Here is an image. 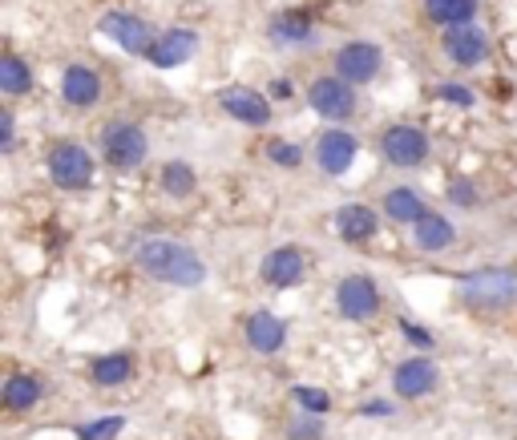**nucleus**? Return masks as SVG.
I'll use <instances>...</instances> for the list:
<instances>
[{
    "mask_svg": "<svg viewBox=\"0 0 517 440\" xmlns=\"http://www.w3.org/2000/svg\"><path fill=\"white\" fill-rule=\"evenodd\" d=\"M138 267L162 283H174V287H198L206 279V267L202 259L182 247V243H170V239H146L138 247Z\"/></svg>",
    "mask_w": 517,
    "mask_h": 440,
    "instance_id": "obj_1",
    "label": "nucleus"
},
{
    "mask_svg": "<svg viewBox=\"0 0 517 440\" xmlns=\"http://www.w3.org/2000/svg\"><path fill=\"white\" fill-rule=\"evenodd\" d=\"M461 295L473 307H513L517 303V275L505 267L493 271H469L461 279Z\"/></svg>",
    "mask_w": 517,
    "mask_h": 440,
    "instance_id": "obj_2",
    "label": "nucleus"
},
{
    "mask_svg": "<svg viewBox=\"0 0 517 440\" xmlns=\"http://www.w3.org/2000/svg\"><path fill=\"white\" fill-rule=\"evenodd\" d=\"M307 101L320 118H332V122H344L352 109H356V93L344 77H320L312 89H307Z\"/></svg>",
    "mask_w": 517,
    "mask_h": 440,
    "instance_id": "obj_3",
    "label": "nucleus"
},
{
    "mask_svg": "<svg viewBox=\"0 0 517 440\" xmlns=\"http://www.w3.org/2000/svg\"><path fill=\"white\" fill-rule=\"evenodd\" d=\"M101 154L114 170H134L146 158V134L138 126H110L101 138Z\"/></svg>",
    "mask_w": 517,
    "mask_h": 440,
    "instance_id": "obj_4",
    "label": "nucleus"
},
{
    "mask_svg": "<svg viewBox=\"0 0 517 440\" xmlns=\"http://www.w3.org/2000/svg\"><path fill=\"white\" fill-rule=\"evenodd\" d=\"M49 174H53V182H57V186L77 190V186H85V182H89V174H93V158H89L81 146L61 142V146L49 154Z\"/></svg>",
    "mask_w": 517,
    "mask_h": 440,
    "instance_id": "obj_5",
    "label": "nucleus"
},
{
    "mask_svg": "<svg viewBox=\"0 0 517 440\" xmlns=\"http://www.w3.org/2000/svg\"><path fill=\"white\" fill-rule=\"evenodd\" d=\"M336 303H340V315L344 319H372L376 311H380V295H376V287H372V279H364V275H348L344 283H340V291H336Z\"/></svg>",
    "mask_w": 517,
    "mask_h": 440,
    "instance_id": "obj_6",
    "label": "nucleus"
},
{
    "mask_svg": "<svg viewBox=\"0 0 517 440\" xmlns=\"http://www.w3.org/2000/svg\"><path fill=\"white\" fill-rule=\"evenodd\" d=\"M384 158L392 166H421L429 158V138L412 126H392L384 134Z\"/></svg>",
    "mask_w": 517,
    "mask_h": 440,
    "instance_id": "obj_7",
    "label": "nucleus"
},
{
    "mask_svg": "<svg viewBox=\"0 0 517 440\" xmlns=\"http://www.w3.org/2000/svg\"><path fill=\"white\" fill-rule=\"evenodd\" d=\"M380 65H384V57H380V49L368 45V41H352V45H344V49L336 53V73H340L344 81H372V77L380 73Z\"/></svg>",
    "mask_w": 517,
    "mask_h": 440,
    "instance_id": "obj_8",
    "label": "nucleus"
},
{
    "mask_svg": "<svg viewBox=\"0 0 517 440\" xmlns=\"http://www.w3.org/2000/svg\"><path fill=\"white\" fill-rule=\"evenodd\" d=\"M97 29L106 33V37H114V41H118L122 49H130V53H150V45H154L146 21H138V17H130V13H110Z\"/></svg>",
    "mask_w": 517,
    "mask_h": 440,
    "instance_id": "obj_9",
    "label": "nucleus"
},
{
    "mask_svg": "<svg viewBox=\"0 0 517 440\" xmlns=\"http://www.w3.org/2000/svg\"><path fill=\"white\" fill-rule=\"evenodd\" d=\"M194 49H198V37L190 33V29H170V33H162L154 45H150V61L158 65V69H174V65H182V61H190L194 57Z\"/></svg>",
    "mask_w": 517,
    "mask_h": 440,
    "instance_id": "obj_10",
    "label": "nucleus"
},
{
    "mask_svg": "<svg viewBox=\"0 0 517 440\" xmlns=\"http://www.w3.org/2000/svg\"><path fill=\"white\" fill-rule=\"evenodd\" d=\"M445 53H449L457 65H477V61H485V53H489V37H485L481 29H473V25H457V29L445 33Z\"/></svg>",
    "mask_w": 517,
    "mask_h": 440,
    "instance_id": "obj_11",
    "label": "nucleus"
},
{
    "mask_svg": "<svg viewBox=\"0 0 517 440\" xmlns=\"http://www.w3.org/2000/svg\"><path fill=\"white\" fill-rule=\"evenodd\" d=\"M316 158H320L324 174H344L356 162V138L344 134V130H328L320 138V146H316Z\"/></svg>",
    "mask_w": 517,
    "mask_h": 440,
    "instance_id": "obj_12",
    "label": "nucleus"
},
{
    "mask_svg": "<svg viewBox=\"0 0 517 440\" xmlns=\"http://www.w3.org/2000/svg\"><path fill=\"white\" fill-rule=\"evenodd\" d=\"M223 109H227L231 118L247 122V126H267L271 122V105L255 89H227L223 93Z\"/></svg>",
    "mask_w": 517,
    "mask_h": 440,
    "instance_id": "obj_13",
    "label": "nucleus"
},
{
    "mask_svg": "<svg viewBox=\"0 0 517 440\" xmlns=\"http://www.w3.org/2000/svg\"><path fill=\"white\" fill-rule=\"evenodd\" d=\"M61 97H65L69 105L85 109V105H93V101L101 97V77H97L93 69H85V65H69L65 77H61Z\"/></svg>",
    "mask_w": 517,
    "mask_h": 440,
    "instance_id": "obj_14",
    "label": "nucleus"
},
{
    "mask_svg": "<svg viewBox=\"0 0 517 440\" xmlns=\"http://www.w3.org/2000/svg\"><path fill=\"white\" fill-rule=\"evenodd\" d=\"M263 279L271 287H295L303 279V255L295 247H279L263 259Z\"/></svg>",
    "mask_w": 517,
    "mask_h": 440,
    "instance_id": "obj_15",
    "label": "nucleus"
},
{
    "mask_svg": "<svg viewBox=\"0 0 517 440\" xmlns=\"http://www.w3.org/2000/svg\"><path fill=\"white\" fill-rule=\"evenodd\" d=\"M433 384H437L433 360H408V364L396 368V392L400 396H425V392H433Z\"/></svg>",
    "mask_w": 517,
    "mask_h": 440,
    "instance_id": "obj_16",
    "label": "nucleus"
},
{
    "mask_svg": "<svg viewBox=\"0 0 517 440\" xmlns=\"http://www.w3.org/2000/svg\"><path fill=\"white\" fill-rule=\"evenodd\" d=\"M283 336H287V327H283V319H275L271 311L251 315V323H247V340H251L255 352H279V348H283Z\"/></svg>",
    "mask_w": 517,
    "mask_h": 440,
    "instance_id": "obj_17",
    "label": "nucleus"
},
{
    "mask_svg": "<svg viewBox=\"0 0 517 440\" xmlns=\"http://www.w3.org/2000/svg\"><path fill=\"white\" fill-rule=\"evenodd\" d=\"M336 223H340V235H344L348 243H364V239H372V235H376V214H372L368 206H360V202L344 206Z\"/></svg>",
    "mask_w": 517,
    "mask_h": 440,
    "instance_id": "obj_18",
    "label": "nucleus"
},
{
    "mask_svg": "<svg viewBox=\"0 0 517 440\" xmlns=\"http://www.w3.org/2000/svg\"><path fill=\"white\" fill-rule=\"evenodd\" d=\"M425 13L429 21L457 29V25H469V17L477 13V0H425Z\"/></svg>",
    "mask_w": 517,
    "mask_h": 440,
    "instance_id": "obj_19",
    "label": "nucleus"
},
{
    "mask_svg": "<svg viewBox=\"0 0 517 440\" xmlns=\"http://www.w3.org/2000/svg\"><path fill=\"white\" fill-rule=\"evenodd\" d=\"M453 243V223L441 214H425L417 223V247L421 251H445Z\"/></svg>",
    "mask_w": 517,
    "mask_h": 440,
    "instance_id": "obj_20",
    "label": "nucleus"
},
{
    "mask_svg": "<svg viewBox=\"0 0 517 440\" xmlns=\"http://www.w3.org/2000/svg\"><path fill=\"white\" fill-rule=\"evenodd\" d=\"M384 206H388V214L396 218V223H421V218H425V202H421V194H417V190H408V186L392 190V194L384 198Z\"/></svg>",
    "mask_w": 517,
    "mask_h": 440,
    "instance_id": "obj_21",
    "label": "nucleus"
},
{
    "mask_svg": "<svg viewBox=\"0 0 517 440\" xmlns=\"http://www.w3.org/2000/svg\"><path fill=\"white\" fill-rule=\"evenodd\" d=\"M37 400H41V380H33V376H9V384H5V404H9L13 412L33 408Z\"/></svg>",
    "mask_w": 517,
    "mask_h": 440,
    "instance_id": "obj_22",
    "label": "nucleus"
},
{
    "mask_svg": "<svg viewBox=\"0 0 517 440\" xmlns=\"http://www.w3.org/2000/svg\"><path fill=\"white\" fill-rule=\"evenodd\" d=\"M130 372H134V360L130 356H101V360H93V380L97 384H106V388H114V384H126L130 380Z\"/></svg>",
    "mask_w": 517,
    "mask_h": 440,
    "instance_id": "obj_23",
    "label": "nucleus"
},
{
    "mask_svg": "<svg viewBox=\"0 0 517 440\" xmlns=\"http://www.w3.org/2000/svg\"><path fill=\"white\" fill-rule=\"evenodd\" d=\"M271 37L279 45H303L307 37H312V21H307L303 13H283L275 25H271Z\"/></svg>",
    "mask_w": 517,
    "mask_h": 440,
    "instance_id": "obj_24",
    "label": "nucleus"
},
{
    "mask_svg": "<svg viewBox=\"0 0 517 440\" xmlns=\"http://www.w3.org/2000/svg\"><path fill=\"white\" fill-rule=\"evenodd\" d=\"M33 85V69L21 61V57H5V61H0V89H5V93H25Z\"/></svg>",
    "mask_w": 517,
    "mask_h": 440,
    "instance_id": "obj_25",
    "label": "nucleus"
},
{
    "mask_svg": "<svg viewBox=\"0 0 517 440\" xmlns=\"http://www.w3.org/2000/svg\"><path fill=\"white\" fill-rule=\"evenodd\" d=\"M162 190L174 194V198H186V194L194 190V170H190L186 162H170V166L162 170Z\"/></svg>",
    "mask_w": 517,
    "mask_h": 440,
    "instance_id": "obj_26",
    "label": "nucleus"
},
{
    "mask_svg": "<svg viewBox=\"0 0 517 440\" xmlns=\"http://www.w3.org/2000/svg\"><path fill=\"white\" fill-rule=\"evenodd\" d=\"M122 428H126L122 416H106V420H97V424H81L77 436H81V440H114Z\"/></svg>",
    "mask_w": 517,
    "mask_h": 440,
    "instance_id": "obj_27",
    "label": "nucleus"
},
{
    "mask_svg": "<svg viewBox=\"0 0 517 440\" xmlns=\"http://www.w3.org/2000/svg\"><path fill=\"white\" fill-rule=\"evenodd\" d=\"M291 396H295V400H299V404H303L307 412H312V416H316V412H328V408H332V396H328V392H320V388H303V384H299V388H295Z\"/></svg>",
    "mask_w": 517,
    "mask_h": 440,
    "instance_id": "obj_28",
    "label": "nucleus"
},
{
    "mask_svg": "<svg viewBox=\"0 0 517 440\" xmlns=\"http://www.w3.org/2000/svg\"><path fill=\"white\" fill-rule=\"evenodd\" d=\"M287 436H291V440H320V420H316V416H303V420L291 424Z\"/></svg>",
    "mask_w": 517,
    "mask_h": 440,
    "instance_id": "obj_29",
    "label": "nucleus"
},
{
    "mask_svg": "<svg viewBox=\"0 0 517 440\" xmlns=\"http://www.w3.org/2000/svg\"><path fill=\"white\" fill-rule=\"evenodd\" d=\"M271 158H275L279 166H299V162H303L299 146H287V142H271Z\"/></svg>",
    "mask_w": 517,
    "mask_h": 440,
    "instance_id": "obj_30",
    "label": "nucleus"
},
{
    "mask_svg": "<svg viewBox=\"0 0 517 440\" xmlns=\"http://www.w3.org/2000/svg\"><path fill=\"white\" fill-rule=\"evenodd\" d=\"M449 198H453V202H461V206H473V202H477V190H473L465 178H457V182L449 186Z\"/></svg>",
    "mask_w": 517,
    "mask_h": 440,
    "instance_id": "obj_31",
    "label": "nucleus"
},
{
    "mask_svg": "<svg viewBox=\"0 0 517 440\" xmlns=\"http://www.w3.org/2000/svg\"><path fill=\"white\" fill-rule=\"evenodd\" d=\"M441 97H445V101H457V105H473V93H469V89H461V85H445V89H441Z\"/></svg>",
    "mask_w": 517,
    "mask_h": 440,
    "instance_id": "obj_32",
    "label": "nucleus"
},
{
    "mask_svg": "<svg viewBox=\"0 0 517 440\" xmlns=\"http://www.w3.org/2000/svg\"><path fill=\"white\" fill-rule=\"evenodd\" d=\"M0 146L13 150V114H0Z\"/></svg>",
    "mask_w": 517,
    "mask_h": 440,
    "instance_id": "obj_33",
    "label": "nucleus"
},
{
    "mask_svg": "<svg viewBox=\"0 0 517 440\" xmlns=\"http://www.w3.org/2000/svg\"><path fill=\"white\" fill-rule=\"evenodd\" d=\"M404 332H408V340H412V344H421V348H429V344H433V336L425 332V327H404Z\"/></svg>",
    "mask_w": 517,
    "mask_h": 440,
    "instance_id": "obj_34",
    "label": "nucleus"
},
{
    "mask_svg": "<svg viewBox=\"0 0 517 440\" xmlns=\"http://www.w3.org/2000/svg\"><path fill=\"white\" fill-rule=\"evenodd\" d=\"M364 412H368V416H380V412H392V408H388V404H368Z\"/></svg>",
    "mask_w": 517,
    "mask_h": 440,
    "instance_id": "obj_35",
    "label": "nucleus"
}]
</instances>
